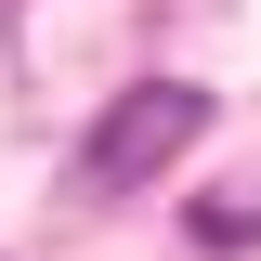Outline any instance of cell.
Here are the masks:
<instances>
[{"mask_svg":"<svg viewBox=\"0 0 261 261\" xmlns=\"http://www.w3.org/2000/svg\"><path fill=\"white\" fill-rule=\"evenodd\" d=\"M196 130H209V92H196V79H144V92H118V105L92 118L79 183H157V170L196 144Z\"/></svg>","mask_w":261,"mask_h":261,"instance_id":"1","label":"cell"},{"mask_svg":"<svg viewBox=\"0 0 261 261\" xmlns=\"http://www.w3.org/2000/svg\"><path fill=\"white\" fill-rule=\"evenodd\" d=\"M183 235L196 248H261V209H222V196H209V209H183Z\"/></svg>","mask_w":261,"mask_h":261,"instance_id":"2","label":"cell"}]
</instances>
